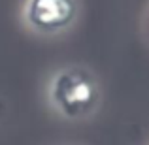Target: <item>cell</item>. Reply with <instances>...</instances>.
I'll return each mask as SVG.
<instances>
[{"label": "cell", "instance_id": "6da1fadb", "mask_svg": "<svg viewBox=\"0 0 149 145\" xmlns=\"http://www.w3.org/2000/svg\"><path fill=\"white\" fill-rule=\"evenodd\" d=\"M51 98L62 113L77 117L89 111L96 102V85L87 74L77 70H66L55 76Z\"/></svg>", "mask_w": 149, "mask_h": 145}, {"label": "cell", "instance_id": "7a4b0ae2", "mask_svg": "<svg viewBox=\"0 0 149 145\" xmlns=\"http://www.w3.org/2000/svg\"><path fill=\"white\" fill-rule=\"evenodd\" d=\"M74 11V0H30L26 19L38 30L53 32L72 23Z\"/></svg>", "mask_w": 149, "mask_h": 145}]
</instances>
